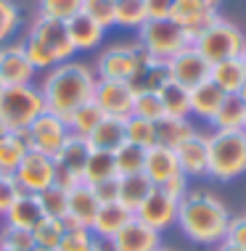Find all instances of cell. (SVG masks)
Returning <instances> with one entry per match:
<instances>
[{
  "mask_svg": "<svg viewBox=\"0 0 246 251\" xmlns=\"http://www.w3.org/2000/svg\"><path fill=\"white\" fill-rule=\"evenodd\" d=\"M95 72L80 61H64V64L48 69L40 93L45 98V111L66 119L72 111H77L82 103L93 100Z\"/></svg>",
  "mask_w": 246,
  "mask_h": 251,
  "instance_id": "6da1fadb",
  "label": "cell"
},
{
  "mask_svg": "<svg viewBox=\"0 0 246 251\" xmlns=\"http://www.w3.org/2000/svg\"><path fill=\"white\" fill-rule=\"evenodd\" d=\"M230 222L228 206L209 191H188L177 203V225L186 238L201 246H215L225 238Z\"/></svg>",
  "mask_w": 246,
  "mask_h": 251,
  "instance_id": "7a4b0ae2",
  "label": "cell"
},
{
  "mask_svg": "<svg viewBox=\"0 0 246 251\" xmlns=\"http://www.w3.org/2000/svg\"><path fill=\"white\" fill-rule=\"evenodd\" d=\"M24 50L35 69H53L64 61H72V56L77 53L66 32V24L45 16H37L32 22L29 35L24 40Z\"/></svg>",
  "mask_w": 246,
  "mask_h": 251,
  "instance_id": "3957f363",
  "label": "cell"
},
{
  "mask_svg": "<svg viewBox=\"0 0 246 251\" xmlns=\"http://www.w3.org/2000/svg\"><path fill=\"white\" fill-rule=\"evenodd\" d=\"M209 140V177L217 182H230L246 172V132H220L207 135Z\"/></svg>",
  "mask_w": 246,
  "mask_h": 251,
  "instance_id": "277c9868",
  "label": "cell"
},
{
  "mask_svg": "<svg viewBox=\"0 0 246 251\" xmlns=\"http://www.w3.org/2000/svg\"><path fill=\"white\" fill-rule=\"evenodd\" d=\"M45 111V98L35 85L3 87L0 93V122L11 132L29 130V125Z\"/></svg>",
  "mask_w": 246,
  "mask_h": 251,
  "instance_id": "5b68a950",
  "label": "cell"
},
{
  "mask_svg": "<svg viewBox=\"0 0 246 251\" xmlns=\"http://www.w3.org/2000/svg\"><path fill=\"white\" fill-rule=\"evenodd\" d=\"M151 53L143 48L140 43H125L111 45L104 50L95 61V77L98 79H119V82H133L146 64H151Z\"/></svg>",
  "mask_w": 246,
  "mask_h": 251,
  "instance_id": "8992f818",
  "label": "cell"
},
{
  "mask_svg": "<svg viewBox=\"0 0 246 251\" xmlns=\"http://www.w3.org/2000/svg\"><path fill=\"white\" fill-rule=\"evenodd\" d=\"M246 45V37L244 32L238 29L236 24L225 22V19L217 16L201 35H196L193 40V48L201 53L209 64H220V61H228V58H238L241 56Z\"/></svg>",
  "mask_w": 246,
  "mask_h": 251,
  "instance_id": "52a82bcc",
  "label": "cell"
},
{
  "mask_svg": "<svg viewBox=\"0 0 246 251\" xmlns=\"http://www.w3.org/2000/svg\"><path fill=\"white\" fill-rule=\"evenodd\" d=\"M138 43L151 53L156 61H169L188 45H193V40L180 24H175L172 19H148L140 26Z\"/></svg>",
  "mask_w": 246,
  "mask_h": 251,
  "instance_id": "ba28073f",
  "label": "cell"
},
{
  "mask_svg": "<svg viewBox=\"0 0 246 251\" xmlns=\"http://www.w3.org/2000/svg\"><path fill=\"white\" fill-rule=\"evenodd\" d=\"M13 180L24 193L40 196L45 188L56 185V159L40 151H29L19 164V169L13 172Z\"/></svg>",
  "mask_w": 246,
  "mask_h": 251,
  "instance_id": "9c48e42d",
  "label": "cell"
},
{
  "mask_svg": "<svg viewBox=\"0 0 246 251\" xmlns=\"http://www.w3.org/2000/svg\"><path fill=\"white\" fill-rule=\"evenodd\" d=\"M93 103L98 106L106 117L127 119V117H133L135 87L130 82H119V79H95Z\"/></svg>",
  "mask_w": 246,
  "mask_h": 251,
  "instance_id": "30bf717a",
  "label": "cell"
},
{
  "mask_svg": "<svg viewBox=\"0 0 246 251\" xmlns=\"http://www.w3.org/2000/svg\"><path fill=\"white\" fill-rule=\"evenodd\" d=\"M27 135H29L32 151H40L45 156H56L61 151V146H64V140L69 138V127H66V119H61L51 111H43L29 125Z\"/></svg>",
  "mask_w": 246,
  "mask_h": 251,
  "instance_id": "8fae6325",
  "label": "cell"
},
{
  "mask_svg": "<svg viewBox=\"0 0 246 251\" xmlns=\"http://www.w3.org/2000/svg\"><path fill=\"white\" fill-rule=\"evenodd\" d=\"M177 203L172 196H167L162 188H154L151 196L135 209V220H140L143 225L154 227V230H167L177 222Z\"/></svg>",
  "mask_w": 246,
  "mask_h": 251,
  "instance_id": "7c38bea8",
  "label": "cell"
},
{
  "mask_svg": "<svg viewBox=\"0 0 246 251\" xmlns=\"http://www.w3.org/2000/svg\"><path fill=\"white\" fill-rule=\"evenodd\" d=\"M169 72H172L175 82H180L183 87L193 90L196 85H201L209 79L212 64L193 48V45H188V48H183L175 58H169Z\"/></svg>",
  "mask_w": 246,
  "mask_h": 251,
  "instance_id": "4fadbf2b",
  "label": "cell"
},
{
  "mask_svg": "<svg viewBox=\"0 0 246 251\" xmlns=\"http://www.w3.org/2000/svg\"><path fill=\"white\" fill-rule=\"evenodd\" d=\"M35 72L37 69L32 66L24 45H3L0 48V82L5 87L32 85Z\"/></svg>",
  "mask_w": 246,
  "mask_h": 251,
  "instance_id": "5bb4252c",
  "label": "cell"
},
{
  "mask_svg": "<svg viewBox=\"0 0 246 251\" xmlns=\"http://www.w3.org/2000/svg\"><path fill=\"white\" fill-rule=\"evenodd\" d=\"M101 209V201L95 199L93 188L90 185H77L74 191H69V209H66V217L61 222H64V230H90L95 214H98Z\"/></svg>",
  "mask_w": 246,
  "mask_h": 251,
  "instance_id": "9a60e30c",
  "label": "cell"
},
{
  "mask_svg": "<svg viewBox=\"0 0 246 251\" xmlns=\"http://www.w3.org/2000/svg\"><path fill=\"white\" fill-rule=\"evenodd\" d=\"M169 19H172L175 24H180L191 35V40H196V35H201V32L217 19V11L209 8V5H204V0H175Z\"/></svg>",
  "mask_w": 246,
  "mask_h": 251,
  "instance_id": "2e32d148",
  "label": "cell"
},
{
  "mask_svg": "<svg viewBox=\"0 0 246 251\" xmlns=\"http://www.w3.org/2000/svg\"><path fill=\"white\" fill-rule=\"evenodd\" d=\"M177 161L186 177H209V140L207 135L193 132L177 148Z\"/></svg>",
  "mask_w": 246,
  "mask_h": 251,
  "instance_id": "e0dca14e",
  "label": "cell"
},
{
  "mask_svg": "<svg viewBox=\"0 0 246 251\" xmlns=\"http://www.w3.org/2000/svg\"><path fill=\"white\" fill-rule=\"evenodd\" d=\"M114 246H117V251H156L162 246V233L143 225L140 220H130L117 233Z\"/></svg>",
  "mask_w": 246,
  "mask_h": 251,
  "instance_id": "ac0fdd59",
  "label": "cell"
},
{
  "mask_svg": "<svg viewBox=\"0 0 246 251\" xmlns=\"http://www.w3.org/2000/svg\"><path fill=\"white\" fill-rule=\"evenodd\" d=\"M180 161H177V153L172 148H162V146H154L146 151V164H143V175L151 180L154 188H162L164 182L175 175H180Z\"/></svg>",
  "mask_w": 246,
  "mask_h": 251,
  "instance_id": "d6986e66",
  "label": "cell"
},
{
  "mask_svg": "<svg viewBox=\"0 0 246 251\" xmlns=\"http://www.w3.org/2000/svg\"><path fill=\"white\" fill-rule=\"evenodd\" d=\"M130 220H135V214L130 212V209L122 206L119 201L104 203V206L98 209V214H95L93 225H90V233L95 235V238H109V241H114V238H117V233L127 225Z\"/></svg>",
  "mask_w": 246,
  "mask_h": 251,
  "instance_id": "ffe728a7",
  "label": "cell"
},
{
  "mask_svg": "<svg viewBox=\"0 0 246 251\" xmlns=\"http://www.w3.org/2000/svg\"><path fill=\"white\" fill-rule=\"evenodd\" d=\"M45 217L43 206H40V199L35 193H22L16 201H13V206L5 212L3 217V225H11V227H19V230H35V225Z\"/></svg>",
  "mask_w": 246,
  "mask_h": 251,
  "instance_id": "44dd1931",
  "label": "cell"
},
{
  "mask_svg": "<svg viewBox=\"0 0 246 251\" xmlns=\"http://www.w3.org/2000/svg\"><path fill=\"white\" fill-rule=\"evenodd\" d=\"M93 148L87 146V138H80V135H72L64 140L61 151L53 156L56 159V167L64 169V172H72L82 180V172H85V164H87V156H90Z\"/></svg>",
  "mask_w": 246,
  "mask_h": 251,
  "instance_id": "7402d4cb",
  "label": "cell"
},
{
  "mask_svg": "<svg viewBox=\"0 0 246 251\" xmlns=\"http://www.w3.org/2000/svg\"><path fill=\"white\" fill-rule=\"evenodd\" d=\"M66 32H69V40H72L74 50H90V48H95V45H101V40H104V35H106L104 26H101L98 22H93L90 16H85L82 11L66 22Z\"/></svg>",
  "mask_w": 246,
  "mask_h": 251,
  "instance_id": "603a6c76",
  "label": "cell"
},
{
  "mask_svg": "<svg viewBox=\"0 0 246 251\" xmlns=\"http://www.w3.org/2000/svg\"><path fill=\"white\" fill-rule=\"evenodd\" d=\"M29 151H32V143L27 130L8 132L5 138H0V175H13Z\"/></svg>",
  "mask_w": 246,
  "mask_h": 251,
  "instance_id": "cb8c5ba5",
  "label": "cell"
},
{
  "mask_svg": "<svg viewBox=\"0 0 246 251\" xmlns=\"http://www.w3.org/2000/svg\"><path fill=\"white\" fill-rule=\"evenodd\" d=\"M125 122L127 119H117V117H104L95 130L87 135V146L93 151H117L122 143H127V132H125Z\"/></svg>",
  "mask_w": 246,
  "mask_h": 251,
  "instance_id": "d4e9b609",
  "label": "cell"
},
{
  "mask_svg": "<svg viewBox=\"0 0 246 251\" xmlns=\"http://www.w3.org/2000/svg\"><path fill=\"white\" fill-rule=\"evenodd\" d=\"M222 100H225V93L212 82V79H207V82L196 85L193 90H191V114L199 117V119L212 122V117L217 114V108L222 106Z\"/></svg>",
  "mask_w": 246,
  "mask_h": 251,
  "instance_id": "484cf974",
  "label": "cell"
},
{
  "mask_svg": "<svg viewBox=\"0 0 246 251\" xmlns=\"http://www.w3.org/2000/svg\"><path fill=\"white\" fill-rule=\"evenodd\" d=\"M209 79L225 96H238L241 85L246 82V66L241 64V58H228V61H220V64H212Z\"/></svg>",
  "mask_w": 246,
  "mask_h": 251,
  "instance_id": "4316f807",
  "label": "cell"
},
{
  "mask_svg": "<svg viewBox=\"0 0 246 251\" xmlns=\"http://www.w3.org/2000/svg\"><path fill=\"white\" fill-rule=\"evenodd\" d=\"M154 130H156V146L172 148V151H177L196 132L188 119H175V117H162L159 122H154Z\"/></svg>",
  "mask_w": 246,
  "mask_h": 251,
  "instance_id": "83f0119b",
  "label": "cell"
},
{
  "mask_svg": "<svg viewBox=\"0 0 246 251\" xmlns=\"http://www.w3.org/2000/svg\"><path fill=\"white\" fill-rule=\"evenodd\" d=\"M117 164H114V153L111 151H90L87 156V164H85V172H82V182L85 185H101V182H109V180H117Z\"/></svg>",
  "mask_w": 246,
  "mask_h": 251,
  "instance_id": "f1b7e54d",
  "label": "cell"
},
{
  "mask_svg": "<svg viewBox=\"0 0 246 251\" xmlns=\"http://www.w3.org/2000/svg\"><path fill=\"white\" fill-rule=\"evenodd\" d=\"M167 82H172V72H169V61H151L135 74V79L130 85L135 87V93H159Z\"/></svg>",
  "mask_w": 246,
  "mask_h": 251,
  "instance_id": "f546056e",
  "label": "cell"
},
{
  "mask_svg": "<svg viewBox=\"0 0 246 251\" xmlns=\"http://www.w3.org/2000/svg\"><path fill=\"white\" fill-rule=\"evenodd\" d=\"M159 100L164 106V117H175V119L191 117V90L183 87L180 82H175V79L159 90Z\"/></svg>",
  "mask_w": 246,
  "mask_h": 251,
  "instance_id": "4dcf8cb0",
  "label": "cell"
},
{
  "mask_svg": "<svg viewBox=\"0 0 246 251\" xmlns=\"http://www.w3.org/2000/svg\"><path fill=\"white\" fill-rule=\"evenodd\" d=\"M151 191H154V185L143 172L130 175V177H119V203L125 209H130L133 214H135V209L151 196Z\"/></svg>",
  "mask_w": 246,
  "mask_h": 251,
  "instance_id": "1f68e13d",
  "label": "cell"
},
{
  "mask_svg": "<svg viewBox=\"0 0 246 251\" xmlns=\"http://www.w3.org/2000/svg\"><path fill=\"white\" fill-rule=\"evenodd\" d=\"M244 122H246V106L241 103L238 96H225L222 106L217 108V114L212 117V125H215V130H220V132L244 130Z\"/></svg>",
  "mask_w": 246,
  "mask_h": 251,
  "instance_id": "d6a6232c",
  "label": "cell"
},
{
  "mask_svg": "<svg viewBox=\"0 0 246 251\" xmlns=\"http://www.w3.org/2000/svg\"><path fill=\"white\" fill-rule=\"evenodd\" d=\"M106 114L101 111L98 106L93 103V100H87V103H82L77 111H72L69 117H66V127H69L72 135H80V138H87L95 127L104 122Z\"/></svg>",
  "mask_w": 246,
  "mask_h": 251,
  "instance_id": "836d02e7",
  "label": "cell"
},
{
  "mask_svg": "<svg viewBox=\"0 0 246 251\" xmlns=\"http://www.w3.org/2000/svg\"><path fill=\"white\" fill-rule=\"evenodd\" d=\"M148 22L146 0H117L114 3V24L125 29H140Z\"/></svg>",
  "mask_w": 246,
  "mask_h": 251,
  "instance_id": "e575fe53",
  "label": "cell"
},
{
  "mask_svg": "<svg viewBox=\"0 0 246 251\" xmlns=\"http://www.w3.org/2000/svg\"><path fill=\"white\" fill-rule=\"evenodd\" d=\"M114 164H117L119 177H130V175H140L143 164H146V148L133 146V143H122L114 151Z\"/></svg>",
  "mask_w": 246,
  "mask_h": 251,
  "instance_id": "d590c367",
  "label": "cell"
},
{
  "mask_svg": "<svg viewBox=\"0 0 246 251\" xmlns=\"http://www.w3.org/2000/svg\"><path fill=\"white\" fill-rule=\"evenodd\" d=\"M64 222L56 220V217H43V220L35 225L32 230V241L35 246H43V249H58L61 238H64Z\"/></svg>",
  "mask_w": 246,
  "mask_h": 251,
  "instance_id": "8d00e7d4",
  "label": "cell"
},
{
  "mask_svg": "<svg viewBox=\"0 0 246 251\" xmlns=\"http://www.w3.org/2000/svg\"><path fill=\"white\" fill-rule=\"evenodd\" d=\"M125 132H127V143L140 146V148H154L156 146V130H154V122L140 119V117H127L125 122Z\"/></svg>",
  "mask_w": 246,
  "mask_h": 251,
  "instance_id": "74e56055",
  "label": "cell"
},
{
  "mask_svg": "<svg viewBox=\"0 0 246 251\" xmlns=\"http://www.w3.org/2000/svg\"><path fill=\"white\" fill-rule=\"evenodd\" d=\"M37 199H40V206H43L45 217H56V220H64L66 217V209H69V193H66L64 188L51 185V188H45Z\"/></svg>",
  "mask_w": 246,
  "mask_h": 251,
  "instance_id": "f35d334b",
  "label": "cell"
},
{
  "mask_svg": "<svg viewBox=\"0 0 246 251\" xmlns=\"http://www.w3.org/2000/svg\"><path fill=\"white\" fill-rule=\"evenodd\" d=\"M82 11V0H40V16L56 19V22H69Z\"/></svg>",
  "mask_w": 246,
  "mask_h": 251,
  "instance_id": "ab89813d",
  "label": "cell"
},
{
  "mask_svg": "<svg viewBox=\"0 0 246 251\" xmlns=\"http://www.w3.org/2000/svg\"><path fill=\"white\" fill-rule=\"evenodd\" d=\"M133 117H140V119H148V122H159L164 117V106L159 100V93H135Z\"/></svg>",
  "mask_w": 246,
  "mask_h": 251,
  "instance_id": "60d3db41",
  "label": "cell"
},
{
  "mask_svg": "<svg viewBox=\"0 0 246 251\" xmlns=\"http://www.w3.org/2000/svg\"><path fill=\"white\" fill-rule=\"evenodd\" d=\"M82 13L98 22L104 29L114 26V3L111 0H82Z\"/></svg>",
  "mask_w": 246,
  "mask_h": 251,
  "instance_id": "b9f144b4",
  "label": "cell"
},
{
  "mask_svg": "<svg viewBox=\"0 0 246 251\" xmlns=\"http://www.w3.org/2000/svg\"><path fill=\"white\" fill-rule=\"evenodd\" d=\"M0 246L3 249H16V251H32L35 249V241H32L29 230H19L11 225H3L0 230Z\"/></svg>",
  "mask_w": 246,
  "mask_h": 251,
  "instance_id": "7bdbcfd3",
  "label": "cell"
},
{
  "mask_svg": "<svg viewBox=\"0 0 246 251\" xmlns=\"http://www.w3.org/2000/svg\"><path fill=\"white\" fill-rule=\"evenodd\" d=\"M56 251H93V233L90 230H66Z\"/></svg>",
  "mask_w": 246,
  "mask_h": 251,
  "instance_id": "ee69618b",
  "label": "cell"
},
{
  "mask_svg": "<svg viewBox=\"0 0 246 251\" xmlns=\"http://www.w3.org/2000/svg\"><path fill=\"white\" fill-rule=\"evenodd\" d=\"M19 8L11 3V0H0V45L8 40L19 26Z\"/></svg>",
  "mask_w": 246,
  "mask_h": 251,
  "instance_id": "f6af8a7d",
  "label": "cell"
},
{
  "mask_svg": "<svg viewBox=\"0 0 246 251\" xmlns=\"http://www.w3.org/2000/svg\"><path fill=\"white\" fill-rule=\"evenodd\" d=\"M24 191L16 185L13 175H0V217H5V212L13 206V201L19 199Z\"/></svg>",
  "mask_w": 246,
  "mask_h": 251,
  "instance_id": "bcb514c9",
  "label": "cell"
},
{
  "mask_svg": "<svg viewBox=\"0 0 246 251\" xmlns=\"http://www.w3.org/2000/svg\"><path fill=\"white\" fill-rule=\"evenodd\" d=\"M222 241H228V243H233V246L246 251V217H230Z\"/></svg>",
  "mask_w": 246,
  "mask_h": 251,
  "instance_id": "7dc6e473",
  "label": "cell"
},
{
  "mask_svg": "<svg viewBox=\"0 0 246 251\" xmlns=\"http://www.w3.org/2000/svg\"><path fill=\"white\" fill-rule=\"evenodd\" d=\"M162 191L167 193V196H172L175 201H180V199H186L188 191H191V177H186V175H175V177H169L167 182L162 185Z\"/></svg>",
  "mask_w": 246,
  "mask_h": 251,
  "instance_id": "c3c4849f",
  "label": "cell"
},
{
  "mask_svg": "<svg viewBox=\"0 0 246 251\" xmlns=\"http://www.w3.org/2000/svg\"><path fill=\"white\" fill-rule=\"evenodd\" d=\"M93 193H95V199L101 201V206H104V203L119 201V177H117V180H109V182H101V185H95Z\"/></svg>",
  "mask_w": 246,
  "mask_h": 251,
  "instance_id": "681fc988",
  "label": "cell"
},
{
  "mask_svg": "<svg viewBox=\"0 0 246 251\" xmlns=\"http://www.w3.org/2000/svg\"><path fill=\"white\" fill-rule=\"evenodd\" d=\"M175 0H146V11L148 19H169Z\"/></svg>",
  "mask_w": 246,
  "mask_h": 251,
  "instance_id": "f907efd6",
  "label": "cell"
},
{
  "mask_svg": "<svg viewBox=\"0 0 246 251\" xmlns=\"http://www.w3.org/2000/svg\"><path fill=\"white\" fill-rule=\"evenodd\" d=\"M93 251H117V246H114V241H109V238H95L93 235Z\"/></svg>",
  "mask_w": 246,
  "mask_h": 251,
  "instance_id": "816d5d0a",
  "label": "cell"
},
{
  "mask_svg": "<svg viewBox=\"0 0 246 251\" xmlns=\"http://www.w3.org/2000/svg\"><path fill=\"white\" fill-rule=\"evenodd\" d=\"M215 251H244V249H238V246H233V243H228V241H220Z\"/></svg>",
  "mask_w": 246,
  "mask_h": 251,
  "instance_id": "f5cc1de1",
  "label": "cell"
},
{
  "mask_svg": "<svg viewBox=\"0 0 246 251\" xmlns=\"http://www.w3.org/2000/svg\"><path fill=\"white\" fill-rule=\"evenodd\" d=\"M238 98H241V103L246 106V82L241 85V90H238Z\"/></svg>",
  "mask_w": 246,
  "mask_h": 251,
  "instance_id": "db71d44e",
  "label": "cell"
},
{
  "mask_svg": "<svg viewBox=\"0 0 246 251\" xmlns=\"http://www.w3.org/2000/svg\"><path fill=\"white\" fill-rule=\"evenodd\" d=\"M220 3H222V0H204V5H209V8H217Z\"/></svg>",
  "mask_w": 246,
  "mask_h": 251,
  "instance_id": "11a10c76",
  "label": "cell"
},
{
  "mask_svg": "<svg viewBox=\"0 0 246 251\" xmlns=\"http://www.w3.org/2000/svg\"><path fill=\"white\" fill-rule=\"evenodd\" d=\"M8 132H11V130H8V127H5V125H3V122H0V138H5V135H8Z\"/></svg>",
  "mask_w": 246,
  "mask_h": 251,
  "instance_id": "9f6ffc18",
  "label": "cell"
},
{
  "mask_svg": "<svg viewBox=\"0 0 246 251\" xmlns=\"http://www.w3.org/2000/svg\"><path fill=\"white\" fill-rule=\"evenodd\" d=\"M238 58H241V64L246 66V45H244V50H241V56H238Z\"/></svg>",
  "mask_w": 246,
  "mask_h": 251,
  "instance_id": "6f0895ef",
  "label": "cell"
},
{
  "mask_svg": "<svg viewBox=\"0 0 246 251\" xmlns=\"http://www.w3.org/2000/svg\"><path fill=\"white\" fill-rule=\"evenodd\" d=\"M32 251H56V249H43V246H35Z\"/></svg>",
  "mask_w": 246,
  "mask_h": 251,
  "instance_id": "680465c9",
  "label": "cell"
},
{
  "mask_svg": "<svg viewBox=\"0 0 246 251\" xmlns=\"http://www.w3.org/2000/svg\"><path fill=\"white\" fill-rule=\"evenodd\" d=\"M0 251H16V249H3V246H0Z\"/></svg>",
  "mask_w": 246,
  "mask_h": 251,
  "instance_id": "91938a15",
  "label": "cell"
},
{
  "mask_svg": "<svg viewBox=\"0 0 246 251\" xmlns=\"http://www.w3.org/2000/svg\"><path fill=\"white\" fill-rule=\"evenodd\" d=\"M156 251H169V249H164V246H159V249H156Z\"/></svg>",
  "mask_w": 246,
  "mask_h": 251,
  "instance_id": "94428289",
  "label": "cell"
},
{
  "mask_svg": "<svg viewBox=\"0 0 246 251\" xmlns=\"http://www.w3.org/2000/svg\"><path fill=\"white\" fill-rule=\"evenodd\" d=\"M0 230H3V217H0Z\"/></svg>",
  "mask_w": 246,
  "mask_h": 251,
  "instance_id": "6125c7cd",
  "label": "cell"
},
{
  "mask_svg": "<svg viewBox=\"0 0 246 251\" xmlns=\"http://www.w3.org/2000/svg\"><path fill=\"white\" fill-rule=\"evenodd\" d=\"M3 87H5V85H3V82H0V93H3Z\"/></svg>",
  "mask_w": 246,
  "mask_h": 251,
  "instance_id": "be15d7a7",
  "label": "cell"
},
{
  "mask_svg": "<svg viewBox=\"0 0 246 251\" xmlns=\"http://www.w3.org/2000/svg\"><path fill=\"white\" fill-rule=\"evenodd\" d=\"M244 132H246V122H244Z\"/></svg>",
  "mask_w": 246,
  "mask_h": 251,
  "instance_id": "e7e4bbea",
  "label": "cell"
},
{
  "mask_svg": "<svg viewBox=\"0 0 246 251\" xmlns=\"http://www.w3.org/2000/svg\"><path fill=\"white\" fill-rule=\"evenodd\" d=\"M111 3H117V0H111Z\"/></svg>",
  "mask_w": 246,
  "mask_h": 251,
  "instance_id": "03108f58",
  "label": "cell"
},
{
  "mask_svg": "<svg viewBox=\"0 0 246 251\" xmlns=\"http://www.w3.org/2000/svg\"><path fill=\"white\" fill-rule=\"evenodd\" d=\"M0 48H3V45H0Z\"/></svg>",
  "mask_w": 246,
  "mask_h": 251,
  "instance_id": "003e7915",
  "label": "cell"
}]
</instances>
